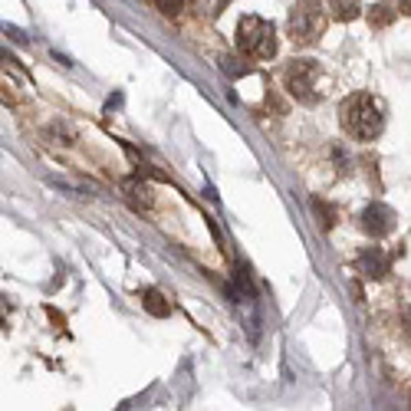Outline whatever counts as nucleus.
<instances>
[{"mask_svg":"<svg viewBox=\"0 0 411 411\" xmlns=\"http://www.w3.org/2000/svg\"><path fill=\"white\" fill-rule=\"evenodd\" d=\"M339 125L356 142L378 138L382 129H385V115H382L378 99L369 96V92H352L349 99H342V105H339Z\"/></svg>","mask_w":411,"mask_h":411,"instance_id":"nucleus-1","label":"nucleus"},{"mask_svg":"<svg viewBox=\"0 0 411 411\" xmlns=\"http://www.w3.org/2000/svg\"><path fill=\"white\" fill-rule=\"evenodd\" d=\"M237 47H240L244 56L273 60L277 56V30H273V23L253 14L240 16V23H237Z\"/></svg>","mask_w":411,"mask_h":411,"instance_id":"nucleus-2","label":"nucleus"},{"mask_svg":"<svg viewBox=\"0 0 411 411\" xmlns=\"http://www.w3.org/2000/svg\"><path fill=\"white\" fill-rule=\"evenodd\" d=\"M319 82H323V69H319L316 60H290L286 69H283L286 92H290L296 102H303V105H316V102H319V96H323Z\"/></svg>","mask_w":411,"mask_h":411,"instance_id":"nucleus-3","label":"nucleus"},{"mask_svg":"<svg viewBox=\"0 0 411 411\" xmlns=\"http://www.w3.org/2000/svg\"><path fill=\"white\" fill-rule=\"evenodd\" d=\"M286 33H290V40H293L296 47H312L323 33H326V14H323V7L319 3H310V0H303V3H296L290 16H286Z\"/></svg>","mask_w":411,"mask_h":411,"instance_id":"nucleus-4","label":"nucleus"},{"mask_svg":"<svg viewBox=\"0 0 411 411\" xmlns=\"http://www.w3.org/2000/svg\"><path fill=\"white\" fill-rule=\"evenodd\" d=\"M362 230L369 234V237H388L395 230V221H398V214L388 208V204H382V201H375V204H369L365 211H362Z\"/></svg>","mask_w":411,"mask_h":411,"instance_id":"nucleus-5","label":"nucleus"},{"mask_svg":"<svg viewBox=\"0 0 411 411\" xmlns=\"http://www.w3.org/2000/svg\"><path fill=\"white\" fill-rule=\"evenodd\" d=\"M388 266H392V257H388L382 247H365V250H359V257H356V270L369 279H382L388 273Z\"/></svg>","mask_w":411,"mask_h":411,"instance_id":"nucleus-6","label":"nucleus"},{"mask_svg":"<svg viewBox=\"0 0 411 411\" xmlns=\"http://www.w3.org/2000/svg\"><path fill=\"white\" fill-rule=\"evenodd\" d=\"M142 306H145L151 316H158V319H164V316L171 312V306H168L164 293H158V290H145V293H142Z\"/></svg>","mask_w":411,"mask_h":411,"instance_id":"nucleus-7","label":"nucleus"},{"mask_svg":"<svg viewBox=\"0 0 411 411\" xmlns=\"http://www.w3.org/2000/svg\"><path fill=\"white\" fill-rule=\"evenodd\" d=\"M122 188H125V195H129V201L132 204H142V208H151V201H155V197H151V191H148V184L145 181H125V184H122Z\"/></svg>","mask_w":411,"mask_h":411,"instance_id":"nucleus-8","label":"nucleus"},{"mask_svg":"<svg viewBox=\"0 0 411 411\" xmlns=\"http://www.w3.org/2000/svg\"><path fill=\"white\" fill-rule=\"evenodd\" d=\"M395 16H398V10H392L388 3H375L372 10H369V23L375 27V30H385V27H392Z\"/></svg>","mask_w":411,"mask_h":411,"instance_id":"nucleus-9","label":"nucleus"},{"mask_svg":"<svg viewBox=\"0 0 411 411\" xmlns=\"http://www.w3.org/2000/svg\"><path fill=\"white\" fill-rule=\"evenodd\" d=\"M329 7L336 10V20H342V23H349V20H356L362 14L359 0H329Z\"/></svg>","mask_w":411,"mask_h":411,"instance_id":"nucleus-10","label":"nucleus"},{"mask_svg":"<svg viewBox=\"0 0 411 411\" xmlns=\"http://www.w3.org/2000/svg\"><path fill=\"white\" fill-rule=\"evenodd\" d=\"M312 211H316V217H319V227L323 230L336 227V217H339V214H336V208H332L329 201H319V197H316V201H312Z\"/></svg>","mask_w":411,"mask_h":411,"instance_id":"nucleus-11","label":"nucleus"},{"mask_svg":"<svg viewBox=\"0 0 411 411\" xmlns=\"http://www.w3.org/2000/svg\"><path fill=\"white\" fill-rule=\"evenodd\" d=\"M148 3H151V7H155V10H158V14L171 16V20H175V16H181V10H184V7H188V3H184V0H148Z\"/></svg>","mask_w":411,"mask_h":411,"instance_id":"nucleus-12","label":"nucleus"},{"mask_svg":"<svg viewBox=\"0 0 411 411\" xmlns=\"http://www.w3.org/2000/svg\"><path fill=\"white\" fill-rule=\"evenodd\" d=\"M221 66H224V73H230V76H247V66H237V60H234V56H224V60H221Z\"/></svg>","mask_w":411,"mask_h":411,"instance_id":"nucleus-13","label":"nucleus"},{"mask_svg":"<svg viewBox=\"0 0 411 411\" xmlns=\"http://www.w3.org/2000/svg\"><path fill=\"white\" fill-rule=\"evenodd\" d=\"M398 10H401L405 16H411V0H401V3H398Z\"/></svg>","mask_w":411,"mask_h":411,"instance_id":"nucleus-14","label":"nucleus"}]
</instances>
